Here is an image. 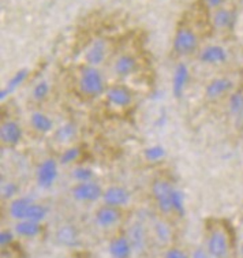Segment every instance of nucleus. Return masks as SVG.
Listing matches in <instances>:
<instances>
[{"mask_svg":"<svg viewBox=\"0 0 243 258\" xmlns=\"http://www.w3.org/2000/svg\"><path fill=\"white\" fill-rule=\"evenodd\" d=\"M164 258H190L187 255L183 250L178 249V247H171L165 251L164 254Z\"/></svg>","mask_w":243,"mask_h":258,"instance_id":"obj_35","label":"nucleus"},{"mask_svg":"<svg viewBox=\"0 0 243 258\" xmlns=\"http://www.w3.org/2000/svg\"><path fill=\"white\" fill-rule=\"evenodd\" d=\"M57 243L66 247H74L80 243V234L74 225L63 224L56 230Z\"/></svg>","mask_w":243,"mask_h":258,"instance_id":"obj_17","label":"nucleus"},{"mask_svg":"<svg viewBox=\"0 0 243 258\" xmlns=\"http://www.w3.org/2000/svg\"><path fill=\"white\" fill-rule=\"evenodd\" d=\"M29 75V70H26V69H22V70L17 71L11 78H10L9 84L6 85V89L9 90L10 93H13L15 89H18L21 85L24 84L25 81H26V78H28Z\"/></svg>","mask_w":243,"mask_h":258,"instance_id":"obj_30","label":"nucleus"},{"mask_svg":"<svg viewBox=\"0 0 243 258\" xmlns=\"http://www.w3.org/2000/svg\"><path fill=\"white\" fill-rule=\"evenodd\" d=\"M15 232H13V231L10 230H3L2 232H0V246L2 247H7V246H10V244L13 243L15 239Z\"/></svg>","mask_w":243,"mask_h":258,"instance_id":"obj_34","label":"nucleus"},{"mask_svg":"<svg viewBox=\"0 0 243 258\" xmlns=\"http://www.w3.org/2000/svg\"><path fill=\"white\" fill-rule=\"evenodd\" d=\"M59 174V161L55 159L42 160L36 171V183L40 188H51L57 179Z\"/></svg>","mask_w":243,"mask_h":258,"instance_id":"obj_5","label":"nucleus"},{"mask_svg":"<svg viewBox=\"0 0 243 258\" xmlns=\"http://www.w3.org/2000/svg\"><path fill=\"white\" fill-rule=\"evenodd\" d=\"M131 200V192L123 186L119 184H112V186H108L107 188H104L103 201L104 205H109V207H116V208H123L129 205V202Z\"/></svg>","mask_w":243,"mask_h":258,"instance_id":"obj_9","label":"nucleus"},{"mask_svg":"<svg viewBox=\"0 0 243 258\" xmlns=\"http://www.w3.org/2000/svg\"><path fill=\"white\" fill-rule=\"evenodd\" d=\"M104 94H105L107 103L113 108L119 109L129 108L133 104V99H134L131 90L123 84L111 85L109 88H107Z\"/></svg>","mask_w":243,"mask_h":258,"instance_id":"obj_7","label":"nucleus"},{"mask_svg":"<svg viewBox=\"0 0 243 258\" xmlns=\"http://www.w3.org/2000/svg\"><path fill=\"white\" fill-rule=\"evenodd\" d=\"M206 251L212 258H228L229 239L228 235L223 228H213L208 236Z\"/></svg>","mask_w":243,"mask_h":258,"instance_id":"obj_4","label":"nucleus"},{"mask_svg":"<svg viewBox=\"0 0 243 258\" xmlns=\"http://www.w3.org/2000/svg\"><path fill=\"white\" fill-rule=\"evenodd\" d=\"M144 157L149 163H157V161H160V160H163L165 157V149L161 145L148 146L144 150Z\"/></svg>","mask_w":243,"mask_h":258,"instance_id":"obj_29","label":"nucleus"},{"mask_svg":"<svg viewBox=\"0 0 243 258\" xmlns=\"http://www.w3.org/2000/svg\"><path fill=\"white\" fill-rule=\"evenodd\" d=\"M223 2L224 0H205L206 6L209 7V9H220V6L223 5Z\"/></svg>","mask_w":243,"mask_h":258,"instance_id":"obj_36","label":"nucleus"},{"mask_svg":"<svg viewBox=\"0 0 243 258\" xmlns=\"http://www.w3.org/2000/svg\"><path fill=\"white\" fill-rule=\"evenodd\" d=\"M34 202L30 197H17L11 200L9 205V215L10 217L15 221L25 220L26 213H28L29 207Z\"/></svg>","mask_w":243,"mask_h":258,"instance_id":"obj_18","label":"nucleus"},{"mask_svg":"<svg viewBox=\"0 0 243 258\" xmlns=\"http://www.w3.org/2000/svg\"><path fill=\"white\" fill-rule=\"evenodd\" d=\"M77 136V127L73 123H65L55 130V140L59 144H69Z\"/></svg>","mask_w":243,"mask_h":258,"instance_id":"obj_24","label":"nucleus"},{"mask_svg":"<svg viewBox=\"0 0 243 258\" xmlns=\"http://www.w3.org/2000/svg\"><path fill=\"white\" fill-rule=\"evenodd\" d=\"M240 254L243 255V242H242V244H240Z\"/></svg>","mask_w":243,"mask_h":258,"instance_id":"obj_37","label":"nucleus"},{"mask_svg":"<svg viewBox=\"0 0 243 258\" xmlns=\"http://www.w3.org/2000/svg\"><path fill=\"white\" fill-rule=\"evenodd\" d=\"M138 70V60L130 53H125L117 57L113 63V71L119 78H127L136 74Z\"/></svg>","mask_w":243,"mask_h":258,"instance_id":"obj_15","label":"nucleus"},{"mask_svg":"<svg viewBox=\"0 0 243 258\" xmlns=\"http://www.w3.org/2000/svg\"><path fill=\"white\" fill-rule=\"evenodd\" d=\"M30 126L38 134H49L53 132V122L47 113L36 111L30 115Z\"/></svg>","mask_w":243,"mask_h":258,"instance_id":"obj_20","label":"nucleus"},{"mask_svg":"<svg viewBox=\"0 0 243 258\" xmlns=\"http://www.w3.org/2000/svg\"><path fill=\"white\" fill-rule=\"evenodd\" d=\"M172 49L178 56H189L198 49V37L190 28H180L175 34Z\"/></svg>","mask_w":243,"mask_h":258,"instance_id":"obj_3","label":"nucleus"},{"mask_svg":"<svg viewBox=\"0 0 243 258\" xmlns=\"http://www.w3.org/2000/svg\"><path fill=\"white\" fill-rule=\"evenodd\" d=\"M24 138V130L15 120H5L0 126V141L6 146H15Z\"/></svg>","mask_w":243,"mask_h":258,"instance_id":"obj_10","label":"nucleus"},{"mask_svg":"<svg viewBox=\"0 0 243 258\" xmlns=\"http://www.w3.org/2000/svg\"><path fill=\"white\" fill-rule=\"evenodd\" d=\"M175 188L176 187L172 182L165 178H156L150 184V194L163 215H169L173 212L172 196Z\"/></svg>","mask_w":243,"mask_h":258,"instance_id":"obj_2","label":"nucleus"},{"mask_svg":"<svg viewBox=\"0 0 243 258\" xmlns=\"http://www.w3.org/2000/svg\"><path fill=\"white\" fill-rule=\"evenodd\" d=\"M105 57H107V42L101 40V38L94 40L88 48L86 53H85L86 64L94 67L100 66L105 60Z\"/></svg>","mask_w":243,"mask_h":258,"instance_id":"obj_14","label":"nucleus"},{"mask_svg":"<svg viewBox=\"0 0 243 258\" xmlns=\"http://www.w3.org/2000/svg\"><path fill=\"white\" fill-rule=\"evenodd\" d=\"M78 89L80 93L88 99H96L105 93V80L97 67L86 64L81 69L78 77Z\"/></svg>","mask_w":243,"mask_h":258,"instance_id":"obj_1","label":"nucleus"},{"mask_svg":"<svg viewBox=\"0 0 243 258\" xmlns=\"http://www.w3.org/2000/svg\"><path fill=\"white\" fill-rule=\"evenodd\" d=\"M14 232L22 238H36L41 232V223L32 220H19L15 223Z\"/></svg>","mask_w":243,"mask_h":258,"instance_id":"obj_21","label":"nucleus"},{"mask_svg":"<svg viewBox=\"0 0 243 258\" xmlns=\"http://www.w3.org/2000/svg\"><path fill=\"white\" fill-rule=\"evenodd\" d=\"M82 155V150L78 146H70L67 148L65 152H62L60 157H59V164L60 165H69L73 164L75 161H78V159Z\"/></svg>","mask_w":243,"mask_h":258,"instance_id":"obj_27","label":"nucleus"},{"mask_svg":"<svg viewBox=\"0 0 243 258\" xmlns=\"http://www.w3.org/2000/svg\"><path fill=\"white\" fill-rule=\"evenodd\" d=\"M2 197L5 200H14L19 194V186L15 182H6L2 184Z\"/></svg>","mask_w":243,"mask_h":258,"instance_id":"obj_33","label":"nucleus"},{"mask_svg":"<svg viewBox=\"0 0 243 258\" xmlns=\"http://www.w3.org/2000/svg\"><path fill=\"white\" fill-rule=\"evenodd\" d=\"M228 112L234 117L243 115V89H236L228 96Z\"/></svg>","mask_w":243,"mask_h":258,"instance_id":"obj_23","label":"nucleus"},{"mask_svg":"<svg viewBox=\"0 0 243 258\" xmlns=\"http://www.w3.org/2000/svg\"><path fill=\"white\" fill-rule=\"evenodd\" d=\"M127 238L130 240L131 246H133V251H144L146 247V232L144 225L140 223L133 224L127 231Z\"/></svg>","mask_w":243,"mask_h":258,"instance_id":"obj_19","label":"nucleus"},{"mask_svg":"<svg viewBox=\"0 0 243 258\" xmlns=\"http://www.w3.org/2000/svg\"><path fill=\"white\" fill-rule=\"evenodd\" d=\"M108 251L112 258H130L133 253V246L127 235H119L111 239L108 244Z\"/></svg>","mask_w":243,"mask_h":258,"instance_id":"obj_16","label":"nucleus"},{"mask_svg":"<svg viewBox=\"0 0 243 258\" xmlns=\"http://www.w3.org/2000/svg\"><path fill=\"white\" fill-rule=\"evenodd\" d=\"M73 178L75 179V182H89L94 179V171L89 167L85 165H78L73 169Z\"/></svg>","mask_w":243,"mask_h":258,"instance_id":"obj_31","label":"nucleus"},{"mask_svg":"<svg viewBox=\"0 0 243 258\" xmlns=\"http://www.w3.org/2000/svg\"><path fill=\"white\" fill-rule=\"evenodd\" d=\"M104 188L94 180L77 182L71 188V196L78 202H96L103 197Z\"/></svg>","mask_w":243,"mask_h":258,"instance_id":"obj_6","label":"nucleus"},{"mask_svg":"<svg viewBox=\"0 0 243 258\" xmlns=\"http://www.w3.org/2000/svg\"><path fill=\"white\" fill-rule=\"evenodd\" d=\"M190 81V70L185 63H178L172 75V96L176 100H180L185 94L187 84Z\"/></svg>","mask_w":243,"mask_h":258,"instance_id":"obj_12","label":"nucleus"},{"mask_svg":"<svg viewBox=\"0 0 243 258\" xmlns=\"http://www.w3.org/2000/svg\"><path fill=\"white\" fill-rule=\"evenodd\" d=\"M172 207L173 212H176L179 216H185L186 213V207H185V196L179 188H175L172 196Z\"/></svg>","mask_w":243,"mask_h":258,"instance_id":"obj_32","label":"nucleus"},{"mask_svg":"<svg viewBox=\"0 0 243 258\" xmlns=\"http://www.w3.org/2000/svg\"><path fill=\"white\" fill-rule=\"evenodd\" d=\"M235 85L228 77H217L209 81L205 88V99L209 101H217L224 96H229L234 92Z\"/></svg>","mask_w":243,"mask_h":258,"instance_id":"obj_8","label":"nucleus"},{"mask_svg":"<svg viewBox=\"0 0 243 258\" xmlns=\"http://www.w3.org/2000/svg\"><path fill=\"white\" fill-rule=\"evenodd\" d=\"M153 232L154 235H156L157 240H160L161 243H168L169 240H171V238H172L171 227L163 220L154 221Z\"/></svg>","mask_w":243,"mask_h":258,"instance_id":"obj_26","label":"nucleus"},{"mask_svg":"<svg viewBox=\"0 0 243 258\" xmlns=\"http://www.w3.org/2000/svg\"><path fill=\"white\" fill-rule=\"evenodd\" d=\"M48 215V208L42 204L38 202H32V205L29 207L28 213H26V220L36 221V223H41L42 220H45V217Z\"/></svg>","mask_w":243,"mask_h":258,"instance_id":"obj_25","label":"nucleus"},{"mask_svg":"<svg viewBox=\"0 0 243 258\" xmlns=\"http://www.w3.org/2000/svg\"><path fill=\"white\" fill-rule=\"evenodd\" d=\"M49 92H51V85H49V82H47V81H40L33 88L32 97L34 101L41 103L44 100H47V97L49 96Z\"/></svg>","mask_w":243,"mask_h":258,"instance_id":"obj_28","label":"nucleus"},{"mask_svg":"<svg viewBox=\"0 0 243 258\" xmlns=\"http://www.w3.org/2000/svg\"><path fill=\"white\" fill-rule=\"evenodd\" d=\"M198 59L204 64L217 66V64H223L224 61H227L228 52L221 45H208V47H205L200 52Z\"/></svg>","mask_w":243,"mask_h":258,"instance_id":"obj_13","label":"nucleus"},{"mask_svg":"<svg viewBox=\"0 0 243 258\" xmlns=\"http://www.w3.org/2000/svg\"><path fill=\"white\" fill-rule=\"evenodd\" d=\"M122 220V209L116 207L103 205L94 213V223L100 228H111Z\"/></svg>","mask_w":243,"mask_h":258,"instance_id":"obj_11","label":"nucleus"},{"mask_svg":"<svg viewBox=\"0 0 243 258\" xmlns=\"http://www.w3.org/2000/svg\"><path fill=\"white\" fill-rule=\"evenodd\" d=\"M235 21L234 13L228 9H224V7H220L215 11L213 14V25H215L217 29H229L232 26Z\"/></svg>","mask_w":243,"mask_h":258,"instance_id":"obj_22","label":"nucleus"}]
</instances>
